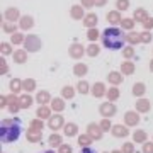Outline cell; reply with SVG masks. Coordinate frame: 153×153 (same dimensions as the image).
I'll return each instance as SVG.
<instances>
[{
    "mask_svg": "<svg viewBox=\"0 0 153 153\" xmlns=\"http://www.w3.org/2000/svg\"><path fill=\"white\" fill-rule=\"evenodd\" d=\"M4 17H5V21H7V22L17 21V19L21 17V14H19V9H17V7H9V9L4 12Z\"/></svg>",
    "mask_w": 153,
    "mask_h": 153,
    "instance_id": "5",
    "label": "cell"
},
{
    "mask_svg": "<svg viewBox=\"0 0 153 153\" xmlns=\"http://www.w3.org/2000/svg\"><path fill=\"white\" fill-rule=\"evenodd\" d=\"M121 26H123V29H126V31H131V29L134 27V21H133V19H123Z\"/></svg>",
    "mask_w": 153,
    "mask_h": 153,
    "instance_id": "31",
    "label": "cell"
},
{
    "mask_svg": "<svg viewBox=\"0 0 153 153\" xmlns=\"http://www.w3.org/2000/svg\"><path fill=\"white\" fill-rule=\"evenodd\" d=\"M124 41L126 38L123 36V33L117 27H111V29L107 27L102 33V43H104V46L107 49H121Z\"/></svg>",
    "mask_w": 153,
    "mask_h": 153,
    "instance_id": "2",
    "label": "cell"
},
{
    "mask_svg": "<svg viewBox=\"0 0 153 153\" xmlns=\"http://www.w3.org/2000/svg\"><path fill=\"white\" fill-rule=\"evenodd\" d=\"M19 90H22V82L19 80V78H14V80H10V92H12V94H17Z\"/></svg>",
    "mask_w": 153,
    "mask_h": 153,
    "instance_id": "23",
    "label": "cell"
},
{
    "mask_svg": "<svg viewBox=\"0 0 153 153\" xmlns=\"http://www.w3.org/2000/svg\"><path fill=\"white\" fill-rule=\"evenodd\" d=\"M82 7H87V9L95 7V0H82Z\"/></svg>",
    "mask_w": 153,
    "mask_h": 153,
    "instance_id": "43",
    "label": "cell"
},
{
    "mask_svg": "<svg viewBox=\"0 0 153 153\" xmlns=\"http://www.w3.org/2000/svg\"><path fill=\"white\" fill-rule=\"evenodd\" d=\"M87 71H88V66L85 65V63H76V65L73 66V73H75L76 76L87 75Z\"/></svg>",
    "mask_w": 153,
    "mask_h": 153,
    "instance_id": "15",
    "label": "cell"
},
{
    "mask_svg": "<svg viewBox=\"0 0 153 153\" xmlns=\"http://www.w3.org/2000/svg\"><path fill=\"white\" fill-rule=\"evenodd\" d=\"M121 71H123V75H133L134 73V63L133 61H123Z\"/></svg>",
    "mask_w": 153,
    "mask_h": 153,
    "instance_id": "13",
    "label": "cell"
},
{
    "mask_svg": "<svg viewBox=\"0 0 153 153\" xmlns=\"http://www.w3.org/2000/svg\"><path fill=\"white\" fill-rule=\"evenodd\" d=\"M24 41H26L24 34L16 33V34H12V36H10V43H12V44H21V43H24Z\"/></svg>",
    "mask_w": 153,
    "mask_h": 153,
    "instance_id": "29",
    "label": "cell"
},
{
    "mask_svg": "<svg viewBox=\"0 0 153 153\" xmlns=\"http://www.w3.org/2000/svg\"><path fill=\"white\" fill-rule=\"evenodd\" d=\"M51 105H53L55 111H61L63 107H65V102H63V99H55V100L51 102Z\"/></svg>",
    "mask_w": 153,
    "mask_h": 153,
    "instance_id": "35",
    "label": "cell"
},
{
    "mask_svg": "<svg viewBox=\"0 0 153 153\" xmlns=\"http://www.w3.org/2000/svg\"><path fill=\"white\" fill-rule=\"evenodd\" d=\"M99 53H100V48L97 46V43H92L90 46H87V55L88 56H92L94 58V56H97Z\"/></svg>",
    "mask_w": 153,
    "mask_h": 153,
    "instance_id": "24",
    "label": "cell"
},
{
    "mask_svg": "<svg viewBox=\"0 0 153 153\" xmlns=\"http://www.w3.org/2000/svg\"><path fill=\"white\" fill-rule=\"evenodd\" d=\"M83 26L88 29H95V26H97V16L94 14V12H90V14H87L85 16V19H83Z\"/></svg>",
    "mask_w": 153,
    "mask_h": 153,
    "instance_id": "8",
    "label": "cell"
},
{
    "mask_svg": "<svg viewBox=\"0 0 153 153\" xmlns=\"http://www.w3.org/2000/svg\"><path fill=\"white\" fill-rule=\"evenodd\" d=\"M107 97H109V102L111 100H116V99L119 97V88H116V87L109 88L107 90Z\"/></svg>",
    "mask_w": 153,
    "mask_h": 153,
    "instance_id": "30",
    "label": "cell"
},
{
    "mask_svg": "<svg viewBox=\"0 0 153 153\" xmlns=\"http://www.w3.org/2000/svg\"><path fill=\"white\" fill-rule=\"evenodd\" d=\"M100 114L102 116H114L116 114V105L112 102H104V104H100Z\"/></svg>",
    "mask_w": 153,
    "mask_h": 153,
    "instance_id": "7",
    "label": "cell"
},
{
    "mask_svg": "<svg viewBox=\"0 0 153 153\" xmlns=\"http://www.w3.org/2000/svg\"><path fill=\"white\" fill-rule=\"evenodd\" d=\"M2 29H4L5 33H9L10 36L17 33V26L14 24V22H7V21H5V22H4V26H2Z\"/></svg>",
    "mask_w": 153,
    "mask_h": 153,
    "instance_id": "20",
    "label": "cell"
},
{
    "mask_svg": "<svg viewBox=\"0 0 153 153\" xmlns=\"http://www.w3.org/2000/svg\"><path fill=\"white\" fill-rule=\"evenodd\" d=\"M87 38L90 39V41H97V38H99V31L97 29H88V33H87Z\"/></svg>",
    "mask_w": 153,
    "mask_h": 153,
    "instance_id": "39",
    "label": "cell"
},
{
    "mask_svg": "<svg viewBox=\"0 0 153 153\" xmlns=\"http://www.w3.org/2000/svg\"><path fill=\"white\" fill-rule=\"evenodd\" d=\"M100 126L104 128V131H107V129H109V128H111V123H109V121H107V119H104V121H102V124H100Z\"/></svg>",
    "mask_w": 153,
    "mask_h": 153,
    "instance_id": "48",
    "label": "cell"
},
{
    "mask_svg": "<svg viewBox=\"0 0 153 153\" xmlns=\"http://www.w3.org/2000/svg\"><path fill=\"white\" fill-rule=\"evenodd\" d=\"M31 104H33V99L29 97V95H22V97L19 99V105H21L22 109H26V107H31Z\"/></svg>",
    "mask_w": 153,
    "mask_h": 153,
    "instance_id": "27",
    "label": "cell"
},
{
    "mask_svg": "<svg viewBox=\"0 0 153 153\" xmlns=\"http://www.w3.org/2000/svg\"><path fill=\"white\" fill-rule=\"evenodd\" d=\"M61 124H63V117H61V116H55V117L49 119V126H51L53 129H58Z\"/></svg>",
    "mask_w": 153,
    "mask_h": 153,
    "instance_id": "25",
    "label": "cell"
},
{
    "mask_svg": "<svg viewBox=\"0 0 153 153\" xmlns=\"http://www.w3.org/2000/svg\"><path fill=\"white\" fill-rule=\"evenodd\" d=\"M0 51H2V55H10V53H12L10 43H2V44H0Z\"/></svg>",
    "mask_w": 153,
    "mask_h": 153,
    "instance_id": "38",
    "label": "cell"
},
{
    "mask_svg": "<svg viewBox=\"0 0 153 153\" xmlns=\"http://www.w3.org/2000/svg\"><path fill=\"white\" fill-rule=\"evenodd\" d=\"M136 109L141 111V112H146V111H150V100H146V99L138 100V102H136Z\"/></svg>",
    "mask_w": 153,
    "mask_h": 153,
    "instance_id": "21",
    "label": "cell"
},
{
    "mask_svg": "<svg viewBox=\"0 0 153 153\" xmlns=\"http://www.w3.org/2000/svg\"><path fill=\"white\" fill-rule=\"evenodd\" d=\"M73 95H75V90H73V87H70V85H66V87H63V97L71 99Z\"/></svg>",
    "mask_w": 153,
    "mask_h": 153,
    "instance_id": "36",
    "label": "cell"
},
{
    "mask_svg": "<svg viewBox=\"0 0 153 153\" xmlns=\"http://www.w3.org/2000/svg\"><path fill=\"white\" fill-rule=\"evenodd\" d=\"M0 63H2V73H7V63H5V60H0Z\"/></svg>",
    "mask_w": 153,
    "mask_h": 153,
    "instance_id": "51",
    "label": "cell"
},
{
    "mask_svg": "<svg viewBox=\"0 0 153 153\" xmlns=\"http://www.w3.org/2000/svg\"><path fill=\"white\" fill-rule=\"evenodd\" d=\"M48 153H51V152H48Z\"/></svg>",
    "mask_w": 153,
    "mask_h": 153,
    "instance_id": "58",
    "label": "cell"
},
{
    "mask_svg": "<svg viewBox=\"0 0 153 153\" xmlns=\"http://www.w3.org/2000/svg\"><path fill=\"white\" fill-rule=\"evenodd\" d=\"M60 153H71V148L70 146H61Z\"/></svg>",
    "mask_w": 153,
    "mask_h": 153,
    "instance_id": "50",
    "label": "cell"
},
{
    "mask_svg": "<svg viewBox=\"0 0 153 153\" xmlns=\"http://www.w3.org/2000/svg\"><path fill=\"white\" fill-rule=\"evenodd\" d=\"M22 126L19 119H4L0 124V140L2 143H12L21 136Z\"/></svg>",
    "mask_w": 153,
    "mask_h": 153,
    "instance_id": "1",
    "label": "cell"
},
{
    "mask_svg": "<svg viewBox=\"0 0 153 153\" xmlns=\"http://www.w3.org/2000/svg\"><path fill=\"white\" fill-rule=\"evenodd\" d=\"M0 105H2V107H5V105H7V97H2V99H0Z\"/></svg>",
    "mask_w": 153,
    "mask_h": 153,
    "instance_id": "53",
    "label": "cell"
},
{
    "mask_svg": "<svg viewBox=\"0 0 153 153\" xmlns=\"http://www.w3.org/2000/svg\"><path fill=\"white\" fill-rule=\"evenodd\" d=\"M12 56H14V61L16 63H24V61L27 60V51L26 49H17V51L12 53Z\"/></svg>",
    "mask_w": 153,
    "mask_h": 153,
    "instance_id": "11",
    "label": "cell"
},
{
    "mask_svg": "<svg viewBox=\"0 0 153 153\" xmlns=\"http://www.w3.org/2000/svg\"><path fill=\"white\" fill-rule=\"evenodd\" d=\"M88 134L90 136H95V138H100L102 136V131L99 129L97 124H88Z\"/></svg>",
    "mask_w": 153,
    "mask_h": 153,
    "instance_id": "26",
    "label": "cell"
},
{
    "mask_svg": "<svg viewBox=\"0 0 153 153\" xmlns=\"http://www.w3.org/2000/svg\"><path fill=\"white\" fill-rule=\"evenodd\" d=\"M107 21L111 22V24H114V26H117V24H121L123 22V17H121V14H119V10H111V12H107Z\"/></svg>",
    "mask_w": 153,
    "mask_h": 153,
    "instance_id": "9",
    "label": "cell"
},
{
    "mask_svg": "<svg viewBox=\"0 0 153 153\" xmlns=\"http://www.w3.org/2000/svg\"><path fill=\"white\" fill-rule=\"evenodd\" d=\"M143 26H145V29H146V31H148V29H153V19L150 17L148 21H145V22H143Z\"/></svg>",
    "mask_w": 153,
    "mask_h": 153,
    "instance_id": "45",
    "label": "cell"
},
{
    "mask_svg": "<svg viewBox=\"0 0 153 153\" xmlns=\"http://www.w3.org/2000/svg\"><path fill=\"white\" fill-rule=\"evenodd\" d=\"M19 26H21V29L27 31V29H31L34 26V19L31 16H22L21 17V22H19Z\"/></svg>",
    "mask_w": 153,
    "mask_h": 153,
    "instance_id": "10",
    "label": "cell"
},
{
    "mask_svg": "<svg viewBox=\"0 0 153 153\" xmlns=\"http://www.w3.org/2000/svg\"><path fill=\"white\" fill-rule=\"evenodd\" d=\"M114 153H119V152H114Z\"/></svg>",
    "mask_w": 153,
    "mask_h": 153,
    "instance_id": "57",
    "label": "cell"
},
{
    "mask_svg": "<svg viewBox=\"0 0 153 153\" xmlns=\"http://www.w3.org/2000/svg\"><path fill=\"white\" fill-rule=\"evenodd\" d=\"M65 133L68 134V136H71V134H75V133H76V126H75V124H68V126L65 128Z\"/></svg>",
    "mask_w": 153,
    "mask_h": 153,
    "instance_id": "41",
    "label": "cell"
},
{
    "mask_svg": "<svg viewBox=\"0 0 153 153\" xmlns=\"http://www.w3.org/2000/svg\"><path fill=\"white\" fill-rule=\"evenodd\" d=\"M41 46H43V43H41V39H39L36 34H27V36H26L24 48H26L27 53H36V51L41 49Z\"/></svg>",
    "mask_w": 153,
    "mask_h": 153,
    "instance_id": "3",
    "label": "cell"
},
{
    "mask_svg": "<svg viewBox=\"0 0 153 153\" xmlns=\"http://www.w3.org/2000/svg\"><path fill=\"white\" fill-rule=\"evenodd\" d=\"M134 140H136V141H143V140H145V133H134Z\"/></svg>",
    "mask_w": 153,
    "mask_h": 153,
    "instance_id": "47",
    "label": "cell"
},
{
    "mask_svg": "<svg viewBox=\"0 0 153 153\" xmlns=\"http://www.w3.org/2000/svg\"><path fill=\"white\" fill-rule=\"evenodd\" d=\"M123 56L128 58V60L133 58V56H134V48H133V46H126V48L123 49Z\"/></svg>",
    "mask_w": 153,
    "mask_h": 153,
    "instance_id": "34",
    "label": "cell"
},
{
    "mask_svg": "<svg viewBox=\"0 0 153 153\" xmlns=\"http://www.w3.org/2000/svg\"><path fill=\"white\" fill-rule=\"evenodd\" d=\"M92 94H94V97H102L105 92V85L102 82H97V83H94V87H92Z\"/></svg>",
    "mask_w": 153,
    "mask_h": 153,
    "instance_id": "12",
    "label": "cell"
},
{
    "mask_svg": "<svg viewBox=\"0 0 153 153\" xmlns=\"http://www.w3.org/2000/svg\"><path fill=\"white\" fill-rule=\"evenodd\" d=\"M49 143L51 145H60V136L58 134H53V136L49 138Z\"/></svg>",
    "mask_w": 153,
    "mask_h": 153,
    "instance_id": "46",
    "label": "cell"
},
{
    "mask_svg": "<svg viewBox=\"0 0 153 153\" xmlns=\"http://www.w3.org/2000/svg\"><path fill=\"white\" fill-rule=\"evenodd\" d=\"M150 17H148V12L145 9H136L134 10V21H140V22H145L148 21Z\"/></svg>",
    "mask_w": 153,
    "mask_h": 153,
    "instance_id": "18",
    "label": "cell"
},
{
    "mask_svg": "<svg viewBox=\"0 0 153 153\" xmlns=\"http://www.w3.org/2000/svg\"><path fill=\"white\" fill-rule=\"evenodd\" d=\"M145 153H153V145H146L145 146Z\"/></svg>",
    "mask_w": 153,
    "mask_h": 153,
    "instance_id": "52",
    "label": "cell"
},
{
    "mask_svg": "<svg viewBox=\"0 0 153 153\" xmlns=\"http://www.w3.org/2000/svg\"><path fill=\"white\" fill-rule=\"evenodd\" d=\"M116 7H117V10H128L129 9V0H117Z\"/></svg>",
    "mask_w": 153,
    "mask_h": 153,
    "instance_id": "33",
    "label": "cell"
},
{
    "mask_svg": "<svg viewBox=\"0 0 153 153\" xmlns=\"http://www.w3.org/2000/svg\"><path fill=\"white\" fill-rule=\"evenodd\" d=\"M36 99H38V102L41 105H44L46 102H49V94L46 92V90H41V92L38 94V97H36Z\"/></svg>",
    "mask_w": 153,
    "mask_h": 153,
    "instance_id": "28",
    "label": "cell"
},
{
    "mask_svg": "<svg viewBox=\"0 0 153 153\" xmlns=\"http://www.w3.org/2000/svg\"><path fill=\"white\" fill-rule=\"evenodd\" d=\"M150 70H152V71H153V60H152V61H150Z\"/></svg>",
    "mask_w": 153,
    "mask_h": 153,
    "instance_id": "56",
    "label": "cell"
},
{
    "mask_svg": "<svg viewBox=\"0 0 153 153\" xmlns=\"http://www.w3.org/2000/svg\"><path fill=\"white\" fill-rule=\"evenodd\" d=\"M76 88H78V92L80 94H87L88 92V83L85 82V80H80L78 85H76Z\"/></svg>",
    "mask_w": 153,
    "mask_h": 153,
    "instance_id": "37",
    "label": "cell"
},
{
    "mask_svg": "<svg viewBox=\"0 0 153 153\" xmlns=\"http://www.w3.org/2000/svg\"><path fill=\"white\" fill-rule=\"evenodd\" d=\"M141 34V43H150V41H152V34L148 33V31H145V33H140Z\"/></svg>",
    "mask_w": 153,
    "mask_h": 153,
    "instance_id": "42",
    "label": "cell"
},
{
    "mask_svg": "<svg viewBox=\"0 0 153 153\" xmlns=\"http://www.w3.org/2000/svg\"><path fill=\"white\" fill-rule=\"evenodd\" d=\"M78 143H80V146H88V143H90V140H88L87 136H80V140H78Z\"/></svg>",
    "mask_w": 153,
    "mask_h": 153,
    "instance_id": "44",
    "label": "cell"
},
{
    "mask_svg": "<svg viewBox=\"0 0 153 153\" xmlns=\"http://www.w3.org/2000/svg\"><path fill=\"white\" fill-rule=\"evenodd\" d=\"M124 38H126V41L131 44V46H133V44L141 43V34H140V33H129V34H126Z\"/></svg>",
    "mask_w": 153,
    "mask_h": 153,
    "instance_id": "16",
    "label": "cell"
},
{
    "mask_svg": "<svg viewBox=\"0 0 153 153\" xmlns=\"http://www.w3.org/2000/svg\"><path fill=\"white\" fill-rule=\"evenodd\" d=\"M126 123L129 126H134L140 123V116L136 114V112H133V111H129V112H126Z\"/></svg>",
    "mask_w": 153,
    "mask_h": 153,
    "instance_id": "17",
    "label": "cell"
},
{
    "mask_svg": "<svg viewBox=\"0 0 153 153\" xmlns=\"http://www.w3.org/2000/svg\"><path fill=\"white\" fill-rule=\"evenodd\" d=\"M116 136H126L128 134V129H126L124 126H114V129H112Z\"/></svg>",
    "mask_w": 153,
    "mask_h": 153,
    "instance_id": "32",
    "label": "cell"
},
{
    "mask_svg": "<svg viewBox=\"0 0 153 153\" xmlns=\"http://www.w3.org/2000/svg\"><path fill=\"white\" fill-rule=\"evenodd\" d=\"M107 80H109V83H112V85H119V83L123 82V75H121L119 71H111L109 75H107Z\"/></svg>",
    "mask_w": 153,
    "mask_h": 153,
    "instance_id": "14",
    "label": "cell"
},
{
    "mask_svg": "<svg viewBox=\"0 0 153 153\" xmlns=\"http://www.w3.org/2000/svg\"><path fill=\"white\" fill-rule=\"evenodd\" d=\"M107 4V0H95V7H104Z\"/></svg>",
    "mask_w": 153,
    "mask_h": 153,
    "instance_id": "49",
    "label": "cell"
},
{
    "mask_svg": "<svg viewBox=\"0 0 153 153\" xmlns=\"http://www.w3.org/2000/svg\"><path fill=\"white\" fill-rule=\"evenodd\" d=\"M82 153H95V152H94V150H92V148H83V150H82Z\"/></svg>",
    "mask_w": 153,
    "mask_h": 153,
    "instance_id": "54",
    "label": "cell"
},
{
    "mask_svg": "<svg viewBox=\"0 0 153 153\" xmlns=\"http://www.w3.org/2000/svg\"><path fill=\"white\" fill-rule=\"evenodd\" d=\"M146 92V87H145V83H134V85H133V94H134V95H138V97H140V95H143V94Z\"/></svg>",
    "mask_w": 153,
    "mask_h": 153,
    "instance_id": "22",
    "label": "cell"
},
{
    "mask_svg": "<svg viewBox=\"0 0 153 153\" xmlns=\"http://www.w3.org/2000/svg\"><path fill=\"white\" fill-rule=\"evenodd\" d=\"M38 116H39V119H41V117H48V116H49V109L46 107V105H41V107L38 109Z\"/></svg>",
    "mask_w": 153,
    "mask_h": 153,
    "instance_id": "40",
    "label": "cell"
},
{
    "mask_svg": "<svg viewBox=\"0 0 153 153\" xmlns=\"http://www.w3.org/2000/svg\"><path fill=\"white\" fill-rule=\"evenodd\" d=\"M124 152H126V153H131V152H133V148H131V145H126V148H124Z\"/></svg>",
    "mask_w": 153,
    "mask_h": 153,
    "instance_id": "55",
    "label": "cell"
},
{
    "mask_svg": "<svg viewBox=\"0 0 153 153\" xmlns=\"http://www.w3.org/2000/svg\"><path fill=\"white\" fill-rule=\"evenodd\" d=\"M22 88H24L26 92H33L34 88H36V80H33V78H26V80L22 82Z\"/></svg>",
    "mask_w": 153,
    "mask_h": 153,
    "instance_id": "19",
    "label": "cell"
},
{
    "mask_svg": "<svg viewBox=\"0 0 153 153\" xmlns=\"http://www.w3.org/2000/svg\"><path fill=\"white\" fill-rule=\"evenodd\" d=\"M83 53H87V49H83V46L80 43H73L68 48V55L71 56V58H75V60H80L83 56Z\"/></svg>",
    "mask_w": 153,
    "mask_h": 153,
    "instance_id": "4",
    "label": "cell"
},
{
    "mask_svg": "<svg viewBox=\"0 0 153 153\" xmlns=\"http://www.w3.org/2000/svg\"><path fill=\"white\" fill-rule=\"evenodd\" d=\"M70 16L71 19H76V21H82V19H85V12H83V7L82 5H73L70 9Z\"/></svg>",
    "mask_w": 153,
    "mask_h": 153,
    "instance_id": "6",
    "label": "cell"
}]
</instances>
